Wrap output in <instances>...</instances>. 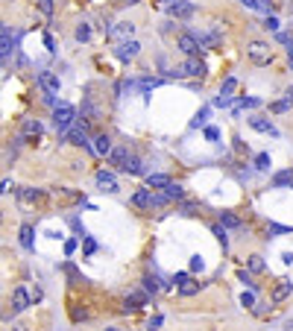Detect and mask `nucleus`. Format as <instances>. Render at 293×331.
Segmentation results:
<instances>
[{
    "label": "nucleus",
    "mask_w": 293,
    "mask_h": 331,
    "mask_svg": "<svg viewBox=\"0 0 293 331\" xmlns=\"http://www.w3.org/2000/svg\"><path fill=\"white\" fill-rule=\"evenodd\" d=\"M246 59H249L255 68L270 65V62H273V47H270V41H264V38H249V41H246Z\"/></svg>",
    "instance_id": "nucleus-1"
},
{
    "label": "nucleus",
    "mask_w": 293,
    "mask_h": 331,
    "mask_svg": "<svg viewBox=\"0 0 293 331\" xmlns=\"http://www.w3.org/2000/svg\"><path fill=\"white\" fill-rule=\"evenodd\" d=\"M170 76H176V79H179V76H200V79H203V76H206V62H203L200 56H188L179 68L170 70Z\"/></svg>",
    "instance_id": "nucleus-2"
},
{
    "label": "nucleus",
    "mask_w": 293,
    "mask_h": 331,
    "mask_svg": "<svg viewBox=\"0 0 293 331\" xmlns=\"http://www.w3.org/2000/svg\"><path fill=\"white\" fill-rule=\"evenodd\" d=\"M53 123H56L59 132H68L70 126L76 123V108L68 105V103H59L56 108H53Z\"/></svg>",
    "instance_id": "nucleus-3"
},
{
    "label": "nucleus",
    "mask_w": 293,
    "mask_h": 331,
    "mask_svg": "<svg viewBox=\"0 0 293 331\" xmlns=\"http://www.w3.org/2000/svg\"><path fill=\"white\" fill-rule=\"evenodd\" d=\"M176 50L185 53V56H200V41H197V35L193 33H179L176 35Z\"/></svg>",
    "instance_id": "nucleus-4"
},
{
    "label": "nucleus",
    "mask_w": 293,
    "mask_h": 331,
    "mask_svg": "<svg viewBox=\"0 0 293 331\" xmlns=\"http://www.w3.org/2000/svg\"><path fill=\"white\" fill-rule=\"evenodd\" d=\"M144 305H150V293L147 290H135V293H129V296L123 299V311L126 314H138Z\"/></svg>",
    "instance_id": "nucleus-5"
},
{
    "label": "nucleus",
    "mask_w": 293,
    "mask_h": 331,
    "mask_svg": "<svg viewBox=\"0 0 293 331\" xmlns=\"http://www.w3.org/2000/svg\"><path fill=\"white\" fill-rule=\"evenodd\" d=\"M167 12H170V18H176V21H188V18L197 15V6L188 3V0H173L170 6H167Z\"/></svg>",
    "instance_id": "nucleus-6"
},
{
    "label": "nucleus",
    "mask_w": 293,
    "mask_h": 331,
    "mask_svg": "<svg viewBox=\"0 0 293 331\" xmlns=\"http://www.w3.org/2000/svg\"><path fill=\"white\" fill-rule=\"evenodd\" d=\"M109 164L112 167H118V170H123L126 164H129V158H132V153H129V147L126 144H118V147H112V153H109Z\"/></svg>",
    "instance_id": "nucleus-7"
},
{
    "label": "nucleus",
    "mask_w": 293,
    "mask_h": 331,
    "mask_svg": "<svg viewBox=\"0 0 293 331\" xmlns=\"http://www.w3.org/2000/svg\"><path fill=\"white\" fill-rule=\"evenodd\" d=\"M290 293H293V281L290 279H278L276 284H273V290H270V302H273V305H281Z\"/></svg>",
    "instance_id": "nucleus-8"
},
{
    "label": "nucleus",
    "mask_w": 293,
    "mask_h": 331,
    "mask_svg": "<svg viewBox=\"0 0 293 331\" xmlns=\"http://www.w3.org/2000/svg\"><path fill=\"white\" fill-rule=\"evenodd\" d=\"M97 188H100L103 193H118L121 191L118 176L112 173V170H97Z\"/></svg>",
    "instance_id": "nucleus-9"
},
{
    "label": "nucleus",
    "mask_w": 293,
    "mask_h": 331,
    "mask_svg": "<svg viewBox=\"0 0 293 331\" xmlns=\"http://www.w3.org/2000/svg\"><path fill=\"white\" fill-rule=\"evenodd\" d=\"M138 53H141V44L135 41V38H126V41H121V44L115 47V56H118V59H123V62L135 59Z\"/></svg>",
    "instance_id": "nucleus-10"
},
{
    "label": "nucleus",
    "mask_w": 293,
    "mask_h": 331,
    "mask_svg": "<svg viewBox=\"0 0 293 331\" xmlns=\"http://www.w3.org/2000/svg\"><path fill=\"white\" fill-rule=\"evenodd\" d=\"M38 85L44 88L47 94H59L62 82H59V76H56L53 70H41V73H38Z\"/></svg>",
    "instance_id": "nucleus-11"
},
{
    "label": "nucleus",
    "mask_w": 293,
    "mask_h": 331,
    "mask_svg": "<svg viewBox=\"0 0 293 331\" xmlns=\"http://www.w3.org/2000/svg\"><path fill=\"white\" fill-rule=\"evenodd\" d=\"M82 118H85L88 123H97L100 118H103V108L94 103L91 97H85V100H82Z\"/></svg>",
    "instance_id": "nucleus-12"
},
{
    "label": "nucleus",
    "mask_w": 293,
    "mask_h": 331,
    "mask_svg": "<svg viewBox=\"0 0 293 331\" xmlns=\"http://www.w3.org/2000/svg\"><path fill=\"white\" fill-rule=\"evenodd\" d=\"M132 33H135V24H132V21H121V24H115V27L109 30L112 38H123V41L132 38Z\"/></svg>",
    "instance_id": "nucleus-13"
},
{
    "label": "nucleus",
    "mask_w": 293,
    "mask_h": 331,
    "mask_svg": "<svg viewBox=\"0 0 293 331\" xmlns=\"http://www.w3.org/2000/svg\"><path fill=\"white\" fill-rule=\"evenodd\" d=\"M112 147H115V144H112V135H106V132H100V135H94V153H97V156H109V153H112Z\"/></svg>",
    "instance_id": "nucleus-14"
},
{
    "label": "nucleus",
    "mask_w": 293,
    "mask_h": 331,
    "mask_svg": "<svg viewBox=\"0 0 293 331\" xmlns=\"http://www.w3.org/2000/svg\"><path fill=\"white\" fill-rule=\"evenodd\" d=\"M132 205H135V208H153V188H141V191H135Z\"/></svg>",
    "instance_id": "nucleus-15"
},
{
    "label": "nucleus",
    "mask_w": 293,
    "mask_h": 331,
    "mask_svg": "<svg viewBox=\"0 0 293 331\" xmlns=\"http://www.w3.org/2000/svg\"><path fill=\"white\" fill-rule=\"evenodd\" d=\"M41 135H44V126H41V121H24L21 141H24V138H41Z\"/></svg>",
    "instance_id": "nucleus-16"
},
{
    "label": "nucleus",
    "mask_w": 293,
    "mask_h": 331,
    "mask_svg": "<svg viewBox=\"0 0 293 331\" xmlns=\"http://www.w3.org/2000/svg\"><path fill=\"white\" fill-rule=\"evenodd\" d=\"M249 126H252L255 132H267V135L278 138V129H276V126H273L270 121H264V118H249Z\"/></svg>",
    "instance_id": "nucleus-17"
},
{
    "label": "nucleus",
    "mask_w": 293,
    "mask_h": 331,
    "mask_svg": "<svg viewBox=\"0 0 293 331\" xmlns=\"http://www.w3.org/2000/svg\"><path fill=\"white\" fill-rule=\"evenodd\" d=\"M18 47V38L12 33H6V35H0V59H6V56H12Z\"/></svg>",
    "instance_id": "nucleus-18"
},
{
    "label": "nucleus",
    "mask_w": 293,
    "mask_h": 331,
    "mask_svg": "<svg viewBox=\"0 0 293 331\" xmlns=\"http://www.w3.org/2000/svg\"><path fill=\"white\" fill-rule=\"evenodd\" d=\"M12 302H15V311H27V308L33 305V299H30V293H27L24 287H15V293H12Z\"/></svg>",
    "instance_id": "nucleus-19"
},
{
    "label": "nucleus",
    "mask_w": 293,
    "mask_h": 331,
    "mask_svg": "<svg viewBox=\"0 0 293 331\" xmlns=\"http://www.w3.org/2000/svg\"><path fill=\"white\" fill-rule=\"evenodd\" d=\"M200 290H203V284H200V281H193V279H185V281H179V296H197V293H200Z\"/></svg>",
    "instance_id": "nucleus-20"
},
{
    "label": "nucleus",
    "mask_w": 293,
    "mask_h": 331,
    "mask_svg": "<svg viewBox=\"0 0 293 331\" xmlns=\"http://www.w3.org/2000/svg\"><path fill=\"white\" fill-rule=\"evenodd\" d=\"M167 182H170V176L167 173H150L147 176V188H153V191H161Z\"/></svg>",
    "instance_id": "nucleus-21"
},
{
    "label": "nucleus",
    "mask_w": 293,
    "mask_h": 331,
    "mask_svg": "<svg viewBox=\"0 0 293 331\" xmlns=\"http://www.w3.org/2000/svg\"><path fill=\"white\" fill-rule=\"evenodd\" d=\"M246 270H249L252 276H261V273L267 270V264H264L261 255H249V258H246Z\"/></svg>",
    "instance_id": "nucleus-22"
},
{
    "label": "nucleus",
    "mask_w": 293,
    "mask_h": 331,
    "mask_svg": "<svg viewBox=\"0 0 293 331\" xmlns=\"http://www.w3.org/2000/svg\"><path fill=\"white\" fill-rule=\"evenodd\" d=\"M161 191L170 196V202H173V199H185V188H182L179 182H173V179L167 182V185H164V188H161Z\"/></svg>",
    "instance_id": "nucleus-23"
},
{
    "label": "nucleus",
    "mask_w": 293,
    "mask_h": 331,
    "mask_svg": "<svg viewBox=\"0 0 293 331\" xmlns=\"http://www.w3.org/2000/svg\"><path fill=\"white\" fill-rule=\"evenodd\" d=\"M287 185H293V170H278L273 176V188H287Z\"/></svg>",
    "instance_id": "nucleus-24"
},
{
    "label": "nucleus",
    "mask_w": 293,
    "mask_h": 331,
    "mask_svg": "<svg viewBox=\"0 0 293 331\" xmlns=\"http://www.w3.org/2000/svg\"><path fill=\"white\" fill-rule=\"evenodd\" d=\"M73 38L79 41V44H85L88 38H91V24L82 21V24H76V30H73Z\"/></svg>",
    "instance_id": "nucleus-25"
},
{
    "label": "nucleus",
    "mask_w": 293,
    "mask_h": 331,
    "mask_svg": "<svg viewBox=\"0 0 293 331\" xmlns=\"http://www.w3.org/2000/svg\"><path fill=\"white\" fill-rule=\"evenodd\" d=\"M246 9H255V12H267L270 15V0H241Z\"/></svg>",
    "instance_id": "nucleus-26"
},
{
    "label": "nucleus",
    "mask_w": 293,
    "mask_h": 331,
    "mask_svg": "<svg viewBox=\"0 0 293 331\" xmlns=\"http://www.w3.org/2000/svg\"><path fill=\"white\" fill-rule=\"evenodd\" d=\"M21 246H24V249H33V226H30V223L21 226Z\"/></svg>",
    "instance_id": "nucleus-27"
},
{
    "label": "nucleus",
    "mask_w": 293,
    "mask_h": 331,
    "mask_svg": "<svg viewBox=\"0 0 293 331\" xmlns=\"http://www.w3.org/2000/svg\"><path fill=\"white\" fill-rule=\"evenodd\" d=\"M211 232H214V238H217V241L223 244V249H226V246H229V232H226V226L223 223H211Z\"/></svg>",
    "instance_id": "nucleus-28"
},
{
    "label": "nucleus",
    "mask_w": 293,
    "mask_h": 331,
    "mask_svg": "<svg viewBox=\"0 0 293 331\" xmlns=\"http://www.w3.org/2000/svg\"><path fill=\"white\" fill-rule=\"evenodd\" d=\"M270 164H273V158H270V153H258V156H255V170H261V173H267V170H270Z\"/></svg>",
    "instance_id": "nucleus-29"
},
{
    "label": "nucleus",
    "mask_w": 293,
    "mask_h": 331,
    "mask_svg": "<svg viewBox=\"0 0 293 331\" xmlns=\"http://www.w3.org/2000/svg\"><path fill=\"white\" fill-rule=\"evenodd\" d=\"M220 223H223L226 229H241L243 226V223L235 217V214H232V211H223V214H220Z\"/></svg>",
    "instance_id": "nucleus-30"
},
{
    "label": "nucleus",
    "mask_w": 293,
    "mask_h": 331,
    "mask_svg": "<svg viewBox=\"0 0 293 331\" xmlns=\"http://www.w3.org/2000/svg\"><path fill=\"white\" fill-rule=\"evenodd\" d=\"M141 287H144V290H147V293H158V290H161V284H158V279H153V276H144V279H141Z\"/></svg>",
    "instance_id": "nucleus-31"
},
{
    "label": "nucleus",
    "mask_w": 293,
    "mask_h": 331,
    "mask_svg": "<svg viewBox=\"0 0 293 331\" xmlns=\"http://www.w3.org/2000/svg\"><path fill=\"white\" fill-rule=\"evenodd\" d=\"M123 170H126V173H132V176H138V173H144V161H141L138 156H132V158H129V164H126Z\"/></svg>",
    "instance_id": "nucleus-32"
},
{
    "label": "nucleus",
    "mask_w": 293,
    "mask_h": 331,
    "mask_svg": "<svg viewBox=\"0 0 293 331\" xmlns=\"http://www.w3.org/2000/svg\"><path fill=\"white\" fill-rule=\"evenodd\" d=\"M235 88H238V79H235V76H226L223 85H220V94H223V97H232V94H235Z\"/></svg>",
    "instance_id": "nucleus-33"
},
{
    "label": "nucleus",
    "mask_w": 293,
    "mask_h": 331,
    "mask_svg": "<svg viewBox=\"0 0 293 331\" xmlns=\"http://www.w3.org/2000/svg\"><path fill=\"white\" fill-rule=\"evenodd\" d=\"M167 202H170V196H167L164 191H161V193H153V208H164Z\"/></svg>",
    "instance_id": "nucleus-34"
},
{
    "label": "nucleus",
    "mask_w": 293,
    "mask_h": 331,
    "mask_svg": "<svg viewBox=\"0 0 293 331\" xmlns=\"http://www.w3.org/2000/svg\"><path fill=\"white\" fill-rule=\"evenodd\" d=\"M287 108H290V97H287V100H278V103L270 105V112H273V115H281V112H287Z\"/></svg>",
    "instance_id": "nucleus-35"
},
{
    "label": "nucleus",
    "mask_w": 293,
    "mask_h": 331,
    "mask_svg": "<svg viewBox=\"0 0 293 331\" xmlns=\"http://www.w3.org/2000/svg\"><path fill=\"white\" fill-rule=\"evenodd\" d=\"M38 196H41V191H35V188H24V191H21V199H24V202H33Z\"/></svg>",
    "instance_id": "nucleus-36"
},
{
    "label": "nucleus",
    "mask_w": 293,
    "mask_h": 331,
    "mask_svg": "<svg viewBox=\"0 0 293 331\" xmlns=\"http://www.w3.org/2000/svg\"><path fill=\"white\" fill-rule=\"evenodd\" d=\"M190 270H193V273H203V270H206L203 255H190Z\"/></svg>",
    "instance_id": "nucleus-37"
},
{
    "label": "nucleus",
    "mask_w": 293,
    "mask_h": 331,
    "mask_svg": "<svg viewBox=\"0 0 293 331\" xmlns=\"http://www.w3.org/2000/svg\"><path fill=\"white\" fill-rule=\"evenodd\" d=\"M206 118H208V108H203V112H197V118L190 121V126H193V129H200V126H206Z\"/></svg>",
    "instance_id": "nucleus-38"
},
{
    "label": "nucleus",
    "mask_w": 293,
    "mask_h": 331,
    "mask_svg": "<svg viewBox=\"0 0 293 331\" xmlns=\"http://www.w3.org/2000/svg\"><path fill=\"white\" fill-rule=\"evenodd\" d=\"M264 30H270V33H278V18L267 15V18H264Z\"/></svg>",
    "instance_id": "nucleus-39"
},
{
    "label": "nucleus",
    "mask_w": 293,
    "mask_h": 331,
    "mask_svg": "<svg viewBox=\"0 0 293 331\" xmlns=\"http://www.w3.org/2000/svg\"><path fill=\"white\" fill-rule=\"evenodd\" d=\"M270 232H276V235H290V229L278 226V223H270V226H267V235H270Z\"/></svg>",
    "instance_id": "nucleus-40"
},
{
    "label": "nucleus",
    "mask_w": 293,
    "mask_h": 331,
    "mask_svg": "<svg viewBox=\"0 0 293 331\" xmlns=\"http://www.w3.org/2000/svg\"><path fill=\"white\" fill-rule=\"evenodd\" d=\"M38 9H41L44 15H53V0H38Z\"/></svg>",
    "instance_id": "nucleus-41"
},
{
    "label": "nucleus",
    "mask_w": 293,
    "mask_h": 331,
    "mask_svg": "<svg viewBox=\"0 0 293 331\" xmlns=\"http://www.w3.org/2000/svg\"><path fill=\"white\" fill-rule=\"evenodd\" d=\"M241 305H243V308H255V296H252V293H243Z\"/></svg>",
    "instance_id": "nucleus-42"
},
{
    "label": "nucleus",
    "mask_w": 293,
    "mask_h": 331,
    "mask_svg": "<svg viewBox=\"0 0 293 331\" xmlns=\"http://www.w3.org/2000/svg\"><path fill=\"white\" fill-rule=\"evenodd\" d=\"M179 208H182V214H197V202H182Z\"/></svg>",
    "instance_id": "nucleus-43"
},
{
    "label": "nucleus",
    "mask_w": 293,
    "mask_h": 331,
    "mask_svg": "<svg viewBox=\"0 0 293 331\" xmlns=\"http://www.w3.org/2000/svg\"><path fill=\"white\" fill-rule=\"evenodd\" d=\"M206 138L208 141H217V138H220V132H217L214 126H206Z\"/></svg>",
    "instance_id": "nucleus-44"
},
{
    "label": "nucleus",
    "mask_w": 293,
    "mask_h": 331,
    "mask_svg": "<svg viewBox=\"0 0 293 331\" xmlns=\"http://www.w3.org/2000/svg\"><path fill=\"white\" fill-rule=\"evenodd\" d=\"M94 252H97V244L91 238H85V255H94Z\"/></svg>",
    "instance_id": "nucleus-45"
},
{
    "label": "nucleus",
    "mask_w": 293,
    "mask_h": 331,
    "mask_svg": "<svg viewBox=\"0 0 293 331\" xmlns=\"http://www.w3.org/2000/svg\"><path fill=\"white\" fill-rule=\"evenodd\" d=\"M9 188H15V185H12L9 179H3V182H0V193H9Z\"/></svg>",
    "instance_id": "nucleus-46"
},
{
    "label": "nucleus",
    "mask_w": 293,
    "mask_h": 331,
    "mask_svg": "<svg viewBox=\"0 0 293 331\" xmlns=\"http://www.w3.org/2000/svg\"><path fill=\"white\" fill-rule=\"evenodd\" d=\"M73 249H76V241H68L65 244V255H73Z\"/></svg>",
    "instance_id": "nucleus-47"
},
{
    "label": "nucleus",
    "mask_w": 293,
    "mask_h": 331,
    "mask_svg": "<svg viewBox=\"0 0 293 331\" xmlns=\"http://www.w3.org/2000/svg\"><path fill=\"white\" fill-rule=\"evenodd\" d=\"M161 322H164V319H161V316H153V319H150V328H158V325H161Z\"/></svg>",
    "instance_id": "nucleus-48"
},
{
    "label": "nucleus",
    "mask_w": 293,
    "mask_h": 331,
    "mask_svg": "<svg viewBox=\"0 0 293 331\" xmlns=\"http://www.w3.org/2000/svg\"><path fill=\"white\" fill-rule=\"evenodd\" d=\"M281 261H284V264H293V252H284V255H281Z\"/></svg>",
    "instance_id": "nucleus-49"
},
{
    "label": "nucleus",
    "mask_w": 293,
    "mask_h": 331,
    "mask_svg": "<svg viewBox=\"0 0 293 331\" xmlns=\"http://www.w3.org/2000/svg\"><path fill=\"white\" fill-rule=\"evenodd\" d=\"M6 33H12V30H9L6 24H0V35H6Z\"/></svg>",
    "instance_id": "nucleus-50"
},
{
    "label": "nucleus",
    "mask_w": 293,
    "mask_h": 331,
    "mask_svg": "<svg viewBox=\"0 0 293 331\" xmlns=\"http://www.w3.org/2000/svg\"><path fill=\"white\" fill-rule=\"evenodd\" d=\"M0 220H3V214H0Z\"/></svg>",
    "instance_id": "nucleus-51"
},
{
    "label": "nucleus",
    "mask_w": 293,
    "mask_h": 331,
    "mask_svg": "<svg viewBox=\"0 0 293 331\" xmlns=\"http://www.w3.org/2000/svg\"><path fill=\"white\" fill-rule=\"evenodd\" d=\"M6 3H12V0H6Z\"/></svg>",
    "instance_id": "nucleus-52"
}]
</instances>
